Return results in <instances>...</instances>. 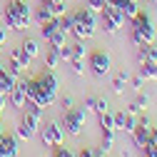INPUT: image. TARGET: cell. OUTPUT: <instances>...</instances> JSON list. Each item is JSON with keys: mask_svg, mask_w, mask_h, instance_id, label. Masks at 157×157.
<instances>
[{"mask_svg": "<svg viewBox=\"0 0 157 157\" xmlns=\"http://www.w3.org/2000/svg\"><path fill=\"white\" fill-rule=\"evenodd\" d=\"M3 23L13 30H25L30 25V8L25 0H10L3 13Z\"/></svg>", "mask_w": 157, "mask_h": 157, "instance_id": "cell-1", "label": "cell"}, {"mask_svg": "<svg viewBox=\"0 0 157 157\" xmlns=\"http://www.w3.org/2000/svg\"><path fill=\"white\" fill-rule=\"evenodd\" d=\"M155 25H152V20H150V15L147 13H137L135 17H132V43L140 48V45H147V43H155Z\"/></svg>", "mask_w": 157, "mask_h": 157, "instance_id": "cell-2", "label": "cell"}, {"mask_svg": "<svg viewBox=\"0 0 157 157\" xmlns=\"http://www.w3.org/2000/svg\"><path fill=\"white\" fill-rule=\"evenodd\" d=\"M37 82V90H40V97H43V107H50L57 102V90H60V80L55 77L52 70L43 72L40 77H35Z\"/></svg>", "mask_w": 157, "mask_h": 157, "instance_id": "cell-3", "label": "cell"}, {"mask_svg": "<svg viewBox=\"0 0 157 157\" xmlns=\"http://www.w3.org/2000/svg\"><path fill=\"white\" fill-rule=\"evenodd\" d=\"M87 115H90V110H87L85 105H82V107H72V110H67L65 117H63V127H65V132L72 135V137H77V135L82 132V127H85Z\"/></svg>", "mask_w": 157, "mask_h": 157, "instance_id": "cell-4", "label": "cell"}, {"mask_svg": "<svg viewBox=\"0 0 157 157\" xmlns=\"http://www.w3.org/2000/svg\"><path fill=\"white\" fill-rule=\"evenodd\" d=\"M87 67L92 70L95 77H105V75L110 72V67H112V60H110V55H107L105 50H95V52L90 55Z\"/></svg>", "mask_w": 157, "mask_h": 157, "instance_id": "cell-5", "label": "cell"}, {"mask_svg": "<svg viewBox=\"0 0 157 157\" xmlns=\"http://www.w3.org/2000/svg\"><path fill=\"white\" fill-rule=\"evenodd\" d=\"M152 135H155V127L150 125V120H147V117L137 120V127L132 130V142H135V147H140V150H142L145 145H150Z\"/></svg>", "mask_w": 157, "mask_h": 157, "instance_id": "cell-6", "label": "cell"}, {"mask_svg": "<svg viewBox=\"0 0 157 157\" xmlns=\"http://www.w3.org/2000/svg\"><path fill=\"white\" fill-rule=\"evenodd\" d=\"M40 137L48 147H60L63 140H65V132H63V125L60 122H48L43 130H40Z\"/></svg>", "mask_w": 157, "mask_h": 157, "instance_id": "cell-7", "label": "cell"}, {"mask_svg": "<svg viewBox=\"0 0 157 157\" xmlns=\"http://www.w3.org/2000/svg\"><path fill=\"white\" fill-rule=\"evenodd\" d=\"M30 63H33V57L25 55L23 48H13V52H10V72H13L15 77H20L23 70L30 67Z\"/></svg>", "mask_w": 157, "mask_h": 157, "instance_id": "cell-8", "label": "cell"}, {"mask_svg": "<svg viewBox=\"0 0 157 157\" xmlns=\"http://www.w3.org/2000/svg\"><path fill=\"white\" fill-rule=\"evenodd\" d=\"M28 102V80H20V82H15V87L10 90L8 95V105L15 107V110H23Z\"/></svg>", "mask_w": 157, "mask_h": 157, "instance_id": "cell-9", "label": "cell"}, {"mask_svg": "<svg viewBox=\"0 0 157 157\" xmlns=\"http://www.w3.org/2000/svg\"><path fill=\"white\" fill-rule=\"evenodd\" d=\"M37 127H40V117H35V115L25 112V117L20 120V125H17V137H23V140H30V137L37 132Z\"/></svg>", "mask_w": 157, "mask_h": 157, "instance_id": "cell-10", "label": "cell"}, {"mask_svg": "<svg viewBox=\"0 0 157 157\" xmlns=\"http://www.w3.org/2000/svg\"><path fill=\"white\" fill-rule=\"evenodd\" d=\"M0 155L3 157H17V140L13 135H3L0 137Z\"/></svg>", "mask_w": 157, "mask_h": 157, "instance_id": "cell-11", "label": "cell"}, {"mask_svg": "<svg viewBox=\"0 0 157 157\" xmlns=\"http://www.w3.org/2000/svg\"><path fill=\"white\" fill-rule=\"evenodd\" d=\"M15 82H17V77H15L10 70H5V65H0V92H3V95H10V90L15 87Z\"/></svg>", "mask_w": 157, "mask_h": 157, "instance_id": "cell-12", "label": "cell"}, {"mask_svg": "<svg viewBox=\"0 0 157 157\" xmlns=\"http://www.w3.org/2000/svg\"><path fill=\"white\" fill-rule=\"evenodd\" d=\"M102 17H107V20H110L112 25H117V28L125 25V15H122V10L117 8V5H105V8H102Z\"/></svg>", "mask_w": 157, "mask_h": 157, "instance_id": "cell-13", "label": "cell"}, {"mask_svg": "<svg viewBox=\"0 0 157 157\" xmlns=\"http://www.w3.org/2000/svg\"><path fill=\"white\" fill-rule=\"evenodd\" d=\"M137 60H140V63H155L157 65V45L155 43L140 45V50H137Z\"/></svg>", "mask_w": 157, "mask_h": 157, "instance_id": "cell-14", "label": "cell"}, {"mask_svg": "<svg viewBox=\"0 0 157 157\" xmlns=\"http://www.w3.org/2000/svg\"><path fill=\"white\" fill-rule=\"evenodd\" d=\"M70 33L77 37V40H82V43H85V40H90V37L95 35V30H92V28H87L85 23H80V20H75V23H72Z\"/></svg>", "mask_w": 157, "mask_h": 157, "instance_id": "cell-15", "label": "cell"}, {"mask_svg": "<svg viewBox=\"0 0 157 157\" xmlns=\"http://www.w3.org/2000/svg\"><path fill=\"white\" fill-rule=\"evenodd\" d=\"M72 15H75V20L85 23L87 28H92V30L97 28V15H95V13H90L87 8H80V10H77V13H72Z\"/></svg>", "mask_w": 157, "mask_h": 157, "instance_id": "cell-16", "label": "cell"}, {"mask_svg": "<svg viewBox=\"0 0 157 157\" xmlns=\"http://www.w3.org/2000/svg\"><path fill=\"white\" fill-rule=\"evenodd\" d=\"M117 8L122 10L125 20H127V17L132 20V17H135L137 13H140V5H137V0H120V3H117Z\"/></svg>", "mask_w": 157, "mask_h": 157, "instance_id": "cell-17", "label": "cell"}, {"mask_svg": "<svg viewBox=\"0 0 157 157\" xmlns=\"http://www.w3.org/2000/svg\"><path fill=\"white\" fill-rule=\"evenodd\" d=\"M57 30H60V17H50L48 23H43V25H40V33H43L45 40H50V37H52Z\"/></svg>", "mask_w": 157, "mask_h": 157, "instance_id": "cell-18", "label": "cell"}, {"mask_svg": "<svg viewBox=\"0 0 157 157\" xmlns=\"http://www.w3.org/2000/svg\"><path fill=\"white\" fill-rule=\"evenodd\" d=\"M20 48L25 50V55H30V57H33V60H35L37 55H40V43H37L35 37H25V40H23V45H20Z\"/></svg>", "mask_w": 157, "mask_h": 157, "instance_id": "cell-19", "label": "cell"}, {"mask_svg": "<svg viewBox=\"0 0 157 157\" xmlns=\"http://www.w3.org/2000/svg\"><path fill=\"white\" fill-rule=\"evenodd\" d=\"M147 107H150V97H147V95H137V100L127 107V112H130V115H137V112H142V110H147Z\"/></svg>", "mask_w": 157, "mask_h": 157, "instance_id": "cell-20", "label": "cell"}, {"mask_svg": "<svg viewBox=\"0 0 157 157\" xmlns=\"http://www.w3.org/2000/svg\"><path fill=\"white\" fill-rule=\"evenodd\" d=\"M140 75L145 80H157V65L155 63H140Z\"/></svg>", "mask_w": 157, "mask_h": 157, "instance_id": "cell-21", "label": "cell"}, {"mask_svg": "<svg viewBox=\"0 0 157 157\" xmlns=\"http://www.w3.org/2000/svg\"><path fill=\"white\" fill-rule=\"evenodd\" d=\"M127 80H130V75L122 70V72H120V75H117L115 80H112V90H115L117 95H122V92H125V85H127Z\"/></svg>", "mask_w": 157, "mask_h": 157, "instance_id": "cell-22", "label": "cell"}, {"mask_svg": "<svg viewBox=\"0 0 157 157\" xmlns=\"http://www.w3.org/2000/svg\"><path fill=\"white\" fill-rule=\"evenodd\" d=\"M50 17H52V13H50V3H40V8H37V13H35V20L43 25V23L50 20Z\"/></svg>", "mask_w": 157, "mask_h": 157, "instance_id": "cell-23", "label": "cell"}, {"mask_svg": "<svg viewBox=\"0 0 157 157\" xmlns=\"http://www.w3.org/2000/svg\"><path fill=\"white\" fill-rule=\"evenodd\" d=\"M112 147H115V132H112V130H102V147H100V150L107 155Z\"/></svg>", "mask_w": 157, "mask_h": 157, "instance_id": "cell-24", "label": "cell"}, {"mask_svg": "<svg viewBox=\"0 0 157 157\" xmlns=\"http://www.w3.org/2000/svg\"><path fill=\"white\" fill-rule=\"evenodd\" d=\"M65 35H67V33L57 30V33H55V35L50 37V40H48V43H50V50H60L63 45H67V43H65Z\"/></svg>", "mask_w": 157, "mask_h": 157, "instance_id": "cell-25", "label": "cell"}, {"mask_svg": "<svg viewBox=\"0 0 157 157\" xmlns=\"http://www.w3.org/2000/svg\"><path fill=\"white\" fill-rule=\"evenodd\" d=\"M100 127H102V130H112V132H117V130H115V117H112L110 110L100 115Z\"/></svg>", "mask_w": 157, "mask_h": 157, "instance_id": "cell-26", "label": "cell"}, {"mask_svg": "<svg viewBox=\"0 0 157 157\" xmlns=\"http://www.w3.org/2000/svg\"><path fill=\"white\" fill-rule=\"evenodd\" d=\"M65 0H50V13H52V17H63L65 15Z\"/></svg>", "mask_w": 157, "mask_h": 157, "instance_id": "cell-27", "label": "cell"}, {"mask_svg": "<svg viewBox=\"0 0 157 157\" xmlns=\"http://www.w3.org/2000/svg\"><path fill=\"white\" fill-rule=\"evenodd\" d=\"M57 65H60V55H57V50H50V52L45 55V67H48V70H55Z\"/></svg>", "mask_w": 157, "mask_h": 157, "instance_id": "cell-28", "label": "cell"}, {"mask_svg": "<svg viewBox=\"0 0 157 157\" xmlns=\"http://www.w3.org/2000/svg\"><path fill=\"white\" fill-rule=\"evenodd\" d=\"M72 60H85V43L82 40H77L72 45Z\"/></svg>", "mask_w": 157, "mask_h": 157, "instance_id": "cell-29", "label": "cell"}, {"mask_svg": "<svg viewBox=\"0 0 157 157\" xmlns=\"http://www.w3.org/2000/svg\"><path fill=\"white\" fill-rule=\"evenodd\" d=\"M72 23H75V15H72V13H70V15L65 13V15L60 17V30H63V33H70V28H72Z\"/></svg>", "mask_w": 157, "mask_h": 157, "instance_id": "cell-30", "label": "cell"}, {"mask_svg": "<svg viewBox=\"0 0 157 157\" xmlns=\"http://www.w3.org/2000/svg\"><path fill=\"white\" fill-rule=\"evenodd\" d=\"M90 13H95V15H100L102 13V8H105V0H87V5H85Z\"/></svg>", "mask_w": 157, "mask_h": 157, "instance_id": "cell-31", "label": "cell"}, {"mask_svg": "<svg viewBox=\"0 0 157 157\" xmlns=\"http://www.w3.org/2000/svg\"><path fill=\"white\" fill-rule=\"evenodd\" d=\"M57 55H60V60L70 63V60H72V45H63L60 50H57Z\"/></svg>", "mask_w": 157, "mask_h": 157, "instance_id": "cell-32", "label": "cell"}, {"mask_svg": "<svg viewBox=\"0 0 157 157\" xmlns=\"http://www.w3.org/2000/svg\"><path fill=\"white\" fill-rule=\"evenodd\" d=\"M112 117H115V130H125V117H127V112H112Z\"/></svg>", "mask_w": 157, "mask_h": 157, "instance_id": "cell-33", "label": "cell"}, {"mask_svg": "<svg viewBox=\"0 0 157 157\" xmlns=\"http://www.w3.org/2000/svg\"><path fill=\"white\" fill-rule=\"evenodd\" d=\"M107 107H110L107 100H102V97H95V107H92L95 112H100V115H102V112H107Z\"/></svg>", "mask_w": 157, "mask_h": 157, "instance_id": "cell-34", "label": "cell"}, {"mask_svg": "<svg viewBox=\"0 0 157 157\" xmlns=\"http://www.w3.org/2000/svg\"><path fill=\"white\" fill-rule=\"evenodd\" d=\"M135 127H137V117L127 112V117H125V132H132Z\"/></svg>", "mask_w": 157, "mask_h": 157, "instance_id": "cell-35", "label": "cell"}, {"mask_svg": "<svg viewBox=\"0 0 157 157\" xmlns=\"http://www.w3.org/2000/svg\"><path fill=\"white\" fill-rule=\"evenodd\" d=\"M72 63V72L75 75H85V60H70Z\"/></svg>", "mask_w": 157, "mask_h": 157, "instance_id": "cell-36", "label": "cell"}, {"mask_svg": "<svg viewBox=\"0 0 157 157\" xmlns=\"http://www.w3.org/2000/svg\"><path fill=\"white\" fill-rule=\"evenodd\" d=\"M132 87H135L137 92H142V87H145V77H142V75H135V77H132Z\"/></svg>", "mask_w": 157, "mask_h": 157, "instance_id": "cell-37", "label": "cell"}, {"mask_svg": "<svg viewBox=\"0 0 157 157\" xmlns=\"http://www.w3.org/2000/svg\"><path fill=\"white\" fill-rule=\"evenodd\" d=\"M60 105H63V110L67 112V110H72V107H75V100H72V97H70V95H65V97H63V100H60Z\"/></svg>", "mask_w": 157, "mask_h": 157, "instance_id": "cell-38", "label": "cell"}, {"mask_svg": "<svg viewBox=\"0 0 157 157\" xmlns=\"http://www.w3.org/2000/svg\"><path fill=\"white\" fill-rule=\"evenodd\" d=\"M102 28H105V33H110V35H115L117 30H120V28H117V25H112V23L107 20V17H102Z\"/></svg>", "mask_w": 157, "mask_h": 157, "instance_id": "cell-39", "label": "cell"}, {"mask_svg": "<svg viewBox=\"0 0 157 157\" xmlns=\"http://www.w3.org/2000/svg\"><path fill=\"white\" fill-rule=\"evenodd\" d=\"M52 157H75V155H72L67 147H55V155H52Z\"/></svg>", "mask_w": 157, "mask_h": 157, "instance_id": "cell-40", "label": "cell"}, {"mask_svg": "<svg viewBox=\"0 0 157 157\" xmlns=\"http://www.w3.org/2000/svg\"><path fill=\"white\" fill-rule=\"evenodd\" d=\"M5 40H8V33H5V25H3V28H0V48L5 45Z\"/></svg>", "mask_w": 157, "mask_h": 157, "instance_id": "cell-41", "label": "cell"}, {"mask_svg": "<svg viewBox=\"0 0 157 157\" xmlns=\"http://www.w3.org/2000/svg\"><path fill=\"white\" fill-rule=\"evenodd\" d=\"M5 105H8V95L0 92V110H5Z\"/></svg>", "mask_w": 157, "mask_h": 157, "instance_id": "cell-42", "label": "cell"}, {"mask_svg": "<svg viewBox=\"0 0 157 157\" xmlns=\"http://www.w3.org/2000/svg\"><path fill=\"white\" fill-rule=\"evenodd\" d=\"M85 107H87V110L95 107V97H87V100H85Z\"/></svg>", "mask_w": 157, "mask_h": 157, "instance_id": "cell-43", "label": "cell"}, {"mask_svg": "<svg viewBox=\"0 0 157 157\" xmlns=\"http://www.w3.org/2000/svg\"><path fill=\"white\" fill-rule=\"evenodd\" d=\"M3 135H5V132H3V125H0V137H3Z\"/></svg>", "mask_w": 157, "mask_h": 157, "instance_id": "cell-44", "label": "cell"}, {"mask_svg": "<svg viewBox=\"0 0 157 157\" xmlns=\"http://www.w3.org/2000/svg\"><path fill=\"white\" fill-rule=\"evenodd\" d=\"M40 3H50V0H40Z\"/></svg>", "mask_w": 157, "mask_h": 157, "instance_id": "cell-45", "label": "cell"}, {"mask_svg": "<svg viewBox=\"0 0 157 157\" xmlns=\"http://www.w3.org/2000/svg\"><path fill=\"white\" fill-rule=\"evenodd\" d=\"M0 117H3V110H0Z\"/></svg>", "mask_w": 157, "mask_h": 157, "instance_id": "cell-46", "label": "cell"}, {"mask_svg": "<svg viewBox=\"0 0 157 157\" xmlns=\"http://www.w3.org/2000/svg\"><path fill=\"white\" fill-rule=\"evenodd\" d=\"M152 3H155V5H157V0H152Z\"/></svg>", "mask_w": 157, "mask_h": 157, "instance_id": "cell-47", "label": "cell"}, {"mask_svg": "<svg viewBox=\"0 0 157 157\" xmlns=\"http://www.w3.org/2000/svg\"><path fill=\"white\" fill-rule=\"evenodd\" d=\"M145 3H147V0H145Z\"/></svg>", "mask_w": 157, "mask_h": 157, "instance_id": "cell-48", "label": "cell"}, {"mask_svg": "<svg viewBox=\"0 0 157 157\" xmlns=\"http://www.w3.org/2000/svg\"><path fill=\"white\" fill-rule=\"evenodd\" d=\"M0 50H3V48H0Z\"/></svg>", "mask_w": 157, "mask_h": 157, "instance_id": "cell-49", "label": "cell"}, {"mask_svg": "<svg viewBox=\"0 0 157 157\" xmlns=\"http://www.w3.org/2000/svg\"><path fill=\"white\" fill-rule=\"evenodd\" d=\"M0 157H3V155H0Z\"/></svg>", "mask_w": 157, "mask_h": 157, "instance_id": "cell-50", "label": "cell"}]
</instances>
